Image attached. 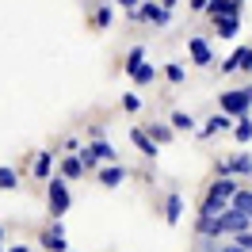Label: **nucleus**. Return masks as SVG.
Returning <instances> with one entry per match:
<instances>
[{
  "instance_id": "f257e3e1",
  "label": "nucleus",
  "mask_w": 252,
  "mask_h": 252,
  "mask_svg": "<svg viewBox=\"0 0 252 252\" xmlns=\"http://www.w3.org/2000/svg\"><path fill=\"white\" fill-rule=\"evenodd\" d=\"M218 111L221 115H229V119H245V115H252V84H245V88H229V92L218 95Z\"/></svg>"
},
{
  "instance_id": "f03ea898",
  "label": "nucleus",
  "mask_w": 252,
  "mask_h": 252,
  "mask_svg": "<svg viewBox=\"0 0 252 252\" xmlns=\"http://www.w3.org/2000/svg\"><path fill=\"white\" fill-rule=\"evenodd\" d=\"M80 164H84V172H99L103 164H119V153H115V145H107V142H88V145H80Z\"/></svg>"
},
{
  "instance_id": "7ed1b4c3",
  "label": "nucleus",
  "mask_w": 252,
  "mask_h": 252,
  "mask_svg": "<svg viewBox=\"0 0 252 252\" xmlns=\"http://www.w3.org/2000/svg\"><path fill=\"white\" fill-rule=\"evenodd\" d=\"M46 203H50V218L62 221L65 214H69V206H73V191H69V184H65L62 176H54L46 184Z\"/></svg>"
},
{
  "instance_id": "20e7f679",
  "label": "nucleus",
  "mask_w": 252,
  "mask_h": 252,
  "mask_svg": "<svg viewBox=\"0 0 252 252\" xmlns=\"http://www.w3.org/2000/svg\"><path fill=\"white\" fill-rule=\"evenodd\" d=\"M38 249L46 252H69V237H65V221H50L38 233Z\"/></svg>"
},
{
  "instance_id": "39448f33",
  "label": "nucleus",
  "mask_w": 252,
  "mask_h": 252,
  "mask_svg": "<svg viewBox=\"0 0 252 252\" xmlns=\"http://www.w3.org/2000/svg\"><path fill=\"white\" fill-rule=\"evenodd\" d=\"M218 73H225V77H229V73H252V46H237L233 54L218 65Z\"/></svg>"
},
{
  "instance_id": "423d86ee",
  "label": "nucleus",
  "mask_w": 252,
  "mask_h": 252,
  "mask_svg": "<svg viewBox=\"0 0 252 252\" xmlns=\"http://www.w3.org/2000/svg\"><path fill=\"white\" fill-rule=\"evenodd\" d=\"M134 19H142V23H153V27H164V23L172 19V12H164L157 0H142V8L134 12Z\"/></svg>"
},
{
  "instance_id": "0eeeda50",
  "label": "nucleus",
  "mask_w": 252,
  "mask_h": 252,
  "mask_svg": "<svg viewBox=\"0 0 252 252\" xmlns=\"http://www.w3.org/2000/svg\"><path fill=\"white\" fill-rule=\"evenodd\" d=\"M218 225H221V237H225V241H229V237H237V233H245V229H252V221L245 218V214H237L233 206H229V210L218 218Z\"/></svg>"
},
{
  "instance_id": "6e6552de",
  "label": "nucleus",
  "mask_w": 252,
  "mask_h": 252,
  "mask_svg": "<svg viewBox=\"0 0 252 252\" xmlns=\"http://www.w3.org/2000/svg\"><path fill=\"white\" fill-rule=\"evenodd\" d=\"M188 54L195 65H214V50H210V42L203 34H188Z\"/></svg>"
},
{
  "instance_id": "1a4fd4ad",
  "label": "nucleus",
  "mask_w": 252,
  "mask_h": 252,
  "mask_svg": "<svg viewBox=\"0 0 252 252\" xmlns=\"http://www.w3.org/2000/svg\"><path fill=\"white\" fill-rule=\"evenodd\" d=\"M225 130H233V119L221 115V111H214V115L199 126V138H218V134H225Z\"/></svg>"
},
{
  "instance_id": "9d476101",
  "label": "nucleus",
  "mask_w": 252,
  "mask_h": 252,
  "mask_svg": "<svg viewBox=\"0 0 252 252\" xmlns=\"http://www.w3.org/2000/svg\"><path fill=\"white\" fill-rule=\"evenodd\" d=\"M126 180H130V172H126L123 164H103V168L95 172V184H99V188H119Z\"/></svg>"
},
{
  "instance_id": "9b49d317",
  "label": "nucleus",
  "mask_w": 252,
  "mask_h": 252,
  "mask_svg": "<svg viewBox=\"0 0 252 252\" xmlns=\"http://www.w3.org/2000/svg\"><path fill=\"white\" fill-rule=\"evenodd\" d=\"M58 176H62L65 184H73V180H80V176H84V164H80L77 153H69V157L58 160Z\"/></svg>"
},
{
  "instance_id": "f8f14e48",
  "label": "nucleus",
  "mask_w": 252,
  "mask_h": 252,
  "mask_svg": "<svg viewBox=\"0 0 252 252\" xmlns=\"http://www.w3.org/2000/svg\"><path fill=\"white\" fill-rule=\"evenodd\" d=\"M237 191H241V188H237V180L229 176V180H214L206 195H214V199H221V203H233V195H237Z\"/></svg>"
},
{
  "instance_id": "ddd939ff",
  "label": "nucleus",
  "mask_w": 252,
  "mask_h": 252,
  "mask_svg": "<svg viewBox=\"0 0 252 252\" xmlns=\"http://www.w3.org/2000/svg\"><path fill=\"white\" fill-rule=\"evenodd\" d=\"M180 218H184V195H180V191H172V195L164 199V221H168V225H176Z\"/></svg>"
},
{
  "instance_id": "4468645a",
  "label": "nucleus",
  "mask_w": 252,
  "mask_h": 252,
  "mask_svg": "<svg viewBox=\"0 0 252 252\" xmlns=\"http://www.w3.org/2000/svg\"><path fill=\"white\" fill-rule=\"evenodd\" d=\"M130 142L138 145L145 157H157V142H153V138L145 134V126H134V130H130Z\"/></svg>"
},
{
  "instance_id": "2eb2a0df",
  "label": "nucleus",
  "mask_w": 252,
  "mask_h": 252,
  "mask_svg": "<svg viewBox=\"0 0 252 252\" xmlns=\"http://www.w3.org/2000/svg\"><path fill=\"white\" fill-rule=\"evenodd\" d=\"M54 164H58V160H54V153H34V176H38V180H54Z\"/></svg>"
},
{
  "instance_id": "dca6fc26",
  "label": "nucleus",
  "mask_w": 252,
  "mask_h": 252,
  "mask_svg": "<svg viewBox=\"0 0 252 252\" xmlns=\"http://www.w3.org/2000/svg\"><path fill=\"white\" fill-rule=\"evenodd\" d=\"M145 134H149V138L157 142V149H160V145H168V142H172V134H176V130H172L168 123H149V126H145Z\"/></svg>"
},
{
  "instance_id": "f3484780",
  "label": "nucleus",
  "mask_w": 252,
  "mask_h": 252,
  "mask_svg": "<svg viewBox=\"0 0 252 252\" xmlns=\"http://www.w3.org/2000/svg\"><path fill=\"white\" fill-rule=\"evenodd\" d=\"M229 206H233L237 214H245V218L252 221V188H241V191L233 195V203H229Z\"/></svg>"
},
{
  "instance_id": "a211bd4d",
  "label": "nucleus",
  "mask_w": 252,
  "mask_h": 252,
  "mask_svg": "<svg viewBox=\"0 0 252 252\" xmlns=\"http://www.w3.org/2000/svg\"><path fill=\"white\" fill-rule=\"evenodd\" d=\"M229 172H233V176H252V153H237V157H229Z\"/></svg>"
},
{
  "instance_id": "6ab92c4d",
  "label": "nucleus",
  "mask_w": 252,
  "mask_h": 252,
  "mask_svg": "<svg viewBox=\"0 0 252 252\" xmlns=\"http://www.w3.org/2000/svg\"><path fill=\"white\" fill-rule=\"evenodd\" d=\"M233 138H237L241 145L252 142V115H245V119H237V123H233Z\"/></svg>"
},
{
  "instance_id": "aec40b11",
  "label": "nucleus",
  "mask_w": 252,
  "mask_h": 252,
  "mask_svg": "<svg viewBox=\"0 0 252 252\" xmlns=\"http://www.w3.org/2000/svg\"><path fill=\"white\" fill-rule=\"evenodd\" d=\"M19 188V172L12 164H0V191H16Z\"/></svg>"
},
{
  "instance_id": "412c9836",
  "label": "nucleus",
  "mask_w": 252,
  "mask_h": 252,
  "mask_svg": "<svg viewBox=\"0 0 252 252\" xmlns=\"http://www.w3.org/2000/svg\"><path fill=\"white\" fill-rule=\"evenodd\" d=\"M214 31H218V38H237L241 19H214Z\"/></svg>"
},
{
  "instance_id": "4be33fe9",
  "label": "nucleus",
  "mask_w": 252,
  "mask_h": 252,
  "mask_svg": "<svg viewBox=\"0 0 252 252\" xmlns=\"http://www.w3.org/2000/svg\"><path fill=\"white\" fill-rule=\"evenodd\" d=\"M168 126H172V130H195V119H191L188 111H172V115H168Z\"/></svg>"
},
{
  "instance_id": "5701e85b",
  "label": "nucleus",
  "mask_w": 252,
  "mask_h": 252,
  "mask_svg": "<svg viewBox=\"0 0 252 252\" xmlns=\"http://www.w3.org/2000/svg\"><path fill=\"white\" fill-rule=\"evenodd\" d=\"M164 80H168V84H184V80H188V69L180 62H168L164 65Z\"/></svg>"
},
{
  "instance_id": "b1692460",
  "label": "nucleus",
  "mask_w": 252,
  "mask_h": 252,
  "mask_svg": "<svg viewBox=\"0 0 252 252\" xmlns=\"http://www.w3.org/2000/svg\"><path fill=\"white\" fill-rule=\"evenodd\" d=\"M130 77H134V84H149V80H157V65H138V69H134V73H130Z\"/></svg>"
},
{
  "instance_id": "393cba45",
  "label": "nucleus",
  "mask_w": 252,
  "mask_h": 252,
  "mask_svg": "<svg viewBox=\"0 0 252 252\" xmlns=\"http://www.w3.org/2000/svg\"><path fill=\"white\" fill-rule=\"evenodd\" d=\"M138 65H145V50L142 46H134L130 54H126V73H134Z\"/></svg>"
},
{
  "instance_id": "a878e982",
  "label": "nucleus",
  "mask_w": 252,
  "mask_h": 252,
  "mask_svg": "<svg viewBox=\"0 0 252 252\" xmlns=\"http://www.w3.org/2000/svg\"><path fill=\"white\" fill-rule=\"evenodd\" d=\"M111 19H115L111 4H99V8H95V27H111Z\"/></svg>"
},
{
  "instance_id": "bb28decb",
  "label": "nucleus",
  "mask_w": 252,
  "mask_h": 252,
  "mask_svg": "<svg viewBox=\"0 0 252 252\" xmlns=\"http://www.w3.org/2000/svg\"><path fill=\"white\" fill-rule=\"evenodd\" d=\"M123 111H126V115L142 111V95H138V92H126V95H123Z\"/></svg>"
},
{
  "instance_id": "cd10ccee",
  "label": "nucleus",
  "mask_w": 252,
  "mask_h": 252,
  "mask_svg": "<svg viewBox=\"0 0 252 252\" xmlns=\"http://www.w3.org/2000/svg\"><path fill=\"white\" fill-rule=\"evenodd\" d=\"M237 249H245V252H252V229H245V233H237V237H229Z\"/></svg>"
},
{
  "instance_id": "c85d7f7f",
  "label": "nucleus",
  "mask_w": 252,
  "mask_h": 252,
  "mask_svg": "<svg viewBox=\"0 0 252 252\" xmlns=\"http://www.w3.org/2000/svg\"><path fill=\"white\" fill-rule=\"evenodd\" d=\"M111 4H123L126 12H130V16H134V12H138V8H142V0H111Z\"/></svg>"
},
{
  "instance_id": "c756f323",
  "label": "nucleus",
  "mask_w": 252,
  "mask_h": 252,
  "mask_svg": "<svg viewBox=\"0 0 252 252\" xmlns=\"http://www.w3.org/2000/svg\"><path fill=\"white\" fill-rule=\"evenodd\" d=\"M191 12H210V0H188Z\"/></svg>"
},
{
  "instance_id": "7c9ffc66",
  "label": "nucleus",
  "mask_w": 252,
  "mask_h": 252,
  "mask_svg": "<svg viewBox=\"0 0 252 252\" xmlns=\"http://www.w3.org/2000/svg\"><path fill=\"white\" fill-rule=\"evenodd\" d=\"M218 252H245V249H237L233 241H221V245H218Z\"/></svg>"
},
{
  "instance_id": "2f4dec72",
  "label": "nucleus",
  "mask_w": 252,
  "mask_h": 252,
  "mask_svg": "<svg viewBox=\"0 0 252 252\" xmlns=\"http://www.w3.org/2000/svg\"><path fill=\"white\" fill-rule=\"evenodd\" d=\"M157 4H160V8H164V12H172V8H176V4H180V0H157Z\"/></svg>"
},
{
  "instance_id": "473e14b6",
  "label": "nucleus",
  "mask_w": 252,
  "mask_h": 252,
  "mask_svg": "<svg viewBox=\"0 0 252 252\" xmlns=\"http://www.w3.org/2000/svg\"><path fill=\"white\" fill-rule=\"evenodd\" d=\"M4 252H31V245H12V249H4Z\"/></svg>"
},
{
  "instance_id": "72a5a7b5",
  "label": "nucleus",
  "mask_w": 252,
  "mask_h": 252,
  "mask_svg": "<svg viewBox=\"0 0 252 252\" xmlns=\"http://www.w3.org/2000/svg\"><path fill=\"white\" fill-rule=\"evenodd\" d=\"M0 245H4V225H0Z\"/></svg>"
},
{
  "instance_id": "f704fd0d",
  "label": "nucleus",
  "mask_w": 252,
  "mask_h": 252,
  "mask_svg": "<svg viewBox=\"0 0 252 252\" xmlns=\"http://www.w3.org/2000/svg\"><path fill=\"white\" fill-rule=\"evenodd\" d=\"M237 4H245V0H237Z\"/></svg>"
},
{
  "instance_id": "c9c22d12",
  "label": "nucleus",
  "mask_w": 252,
  "mask_h": 252,
  "mask_svg": "<svg viewBox=\"0 0 252 252\" xmlns=\"http://www.w3.org/2000/svg\"><path fill=\"white\" fill-rule=\"evenodd\" d=\"M0 252H4V245H0Z\"/></svg>"
}]
</instances>
